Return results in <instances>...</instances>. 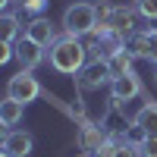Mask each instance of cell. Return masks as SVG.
<instances>
[{
	"mask_svg": "<svg viewBox=\"0 0 157 157\" xmlns=\"http://www.w3.org/2000/svg\"><path fill=\"white\" fill-rule=\"evenodd\" d=\"M47 63L50 69L60 72V75H78L88 66V47L82 44V38H72V35H60L47 50Z\"/></svg>",
	"mask_w": 157,
	"mask_h": 157,
	"instance_id": "1",
	"label": "cell"
},
{
	"mask_svg": "<svg viewBox=\"0 0 157 157\" xmlns=\"http://www.w3.org/2000/svg\"><path fill=\"white\" fill-rule=\"evenodd\" d=\"M98 25V3H85V0H78V3H69L63 10V22L60 29L63 35H72V38H88L94 32Z\"/></svg>",
	"mask_w": 157,
	"mask_h": 157,
	"instance_id": "2",
	"label": "cell"
},
{
	"mask_svg": "<svg viewBox=\"0 0 157 157\" xmlns=\"http://www.w3.org/2000/svg\"><path fill=\"white\" fill-rule=\"evenodd\" d=\"M75 78V91L78 94H88V91H101V88H110L113 82V72L107 66V60H88V66L72 75Z\"/></svg>",
	"mask_w": 157,
	"mask_h": 157,
	"instance_id": "3",
	"label": "cell"
},
{
	"mask_svg": "<svg viewBox=\"0 0 157 157\" xmlns=\"http://www.w3.org/2000/svg\"><path fill=\"white\" fill-rule=\"evenodd\" d=\"M44 94V88L41 82L32 75V69H19L16 75H10V82H6V98L13 101H22V104H32Z\"/></svg>",
	"mask_w": 157,
	"mask_h": 157,
	"instance_id": "4",
	"label": "cell"
},
{
	"mask_svg": "<svg viewBox=\"0 0 157 157\" xmlns=\"http://www.w3.org/2000/svg\"><path fill=\"white\" fill-rule=\"evenodd\" d=\"M126 50H129L135 60H148V63L157 66V29L132 32V35L126 38Z\"/></svg>",
	"mask_w": 157,
	"mask_h": 157,
	"instance_id": "5",
	"label": "cell"
},
{
	"mask_svg": "<svg viewBox=\"0 0 157 157\" xmlns=\"http://www.w3.org/2000/svg\"><path fill=\"white\" fill-rule=\"evenodd\" d=\"M16 60H19L22 69H32L35 72L41 63H47V47H41L38 41H32L29 35H22L16 41Z\"/></svg>",
	"mask_w": 157,
	"mask_h": 157,
	"instance_id": "6",
	"label": "cell"
},
{
	"mask_svg": "<svg viewBox=\"0 0 157 157\" xmlns=\"http://www.w3.org/2000/svg\"><path fill=\"white\" fill-rule=\"evenodd\" d=\"M32 148H35V138L25 129H10L0 138V154H6V157H29Z\"/></svg>",
	"mask_w": 157,
	"mask_h": 157,
	"instance_id": "7",
	"label": "cell"
},
{
	"mask_svg": "<svg viewBox=\"0 0 157 157\" xmlns=\"http://www.w3.org/2000/svg\"><path fill=\"white\" fill-rule=\"evenodd\" d=\"M104 141H107V129H104V123L88 120V123L78 126V148H82L85 154H94L98 157V151L104 148Z\"/></svg>",
	"mask_w": 157,
	"mask_h": 157,
	"instance_id": "8",
	"label": "cell"
},
{
	"mask_svg": "<svg viewBox=\"0 0 157 157\" xmlns=\"http://www.w3.org/2000/svg\"><path fill=\"white\" fill-rule=\"evenodd\" d=\"M138 94H145V85H141V78H138V72L132 69V72H126V75H116L113 82H110V98H116V101H132V98H138Z\"/></svg>",
	"mask_w": 157,
	"mask_h": 157,
	"instance_id": "9",
	"label": "cell"
},
{
	"mask_svg": "<svg viewBox=\"0 0 157 157\" xmlns=\"http://www.w3.org/2000/svg\"><path fill=\"white\" fill-rule=\"evenodd\" d=\"M25 35H29L32 41H38L41 47H50V44H54L57 38L63 35V29H57V25L50 22L47 16H35L29 25H25Z\"/></svg>",
	"mask_w": 157,
	"mask_h": 157,
	"instance_id": "10",
	"label": "cell"
},
{
	"mask_svg": "<svg viewBox=\"0 0 157 157\" xmlns=\"http://www.w3.org/2000/svg\"><path fill=\"white\" fill-rule=\"evenodd\" d=\"M25 116V104L22 101H13V98H3L0 101V126H3V132L10 129H16Z\"/></svg>",
	"mask_w": 157,
	"mask_h": 157,
	"instance_id": "11",
	"label": "cell"
},
{
	"mask_svg": "<svg viewBox=\"0 0 157 157\" xmlns=\"http://www.w3.org/2000/svg\"><path fill=\"white\" fill-rule=\"evenodd\" d=\"M110 32H116V35H123V38H129L135 32V13L129 10V6H113V19H110Z\"/></svg>",
	"mask_w": 157,
	"mask_h": 157,
	"instance_id": "12",
	"label": "cell"
},
{
	"mask_svg": "<svg viewBox=\"0 0 157 157\" xmlns=\"http://www.w3.org/2000/svg\"><path fill=\"white\" fill-rule=\"evenodd\" d=\"M22 35H25V25L19 22V16L16 13H3V16H0V41L16 44Z\"/></svg>",
	"mask_w": 157,
	"mask_h": 157,
	"instance_id": "13",
	"label": "cell"
},
{
	"mask_svg": "<svg viewBox=\"0 0 157 157\" xmlns=\"http://www.w3.org/2000/svg\"><path fill=\"white\" fill-rule=\"evenodd\" d=\"M132 123H138L148 135H157V101H145V104L135 110Z\"/></svg>",
	"mask_w": 157,
	"mask_h": 157,
	"instance_id": "14",
	"label": "cell"
},
{
	"mask_svg": "<svg viewBox=\"0 0 157 157\" xmlns=\"http://www.w3.org/2000/svg\"><path fill=\"white\" fill-rule=\"evenodd\" d=\"M132 63H135V57H132V54H129V50L123 47V50H116V54L107 60V66H110V72H113V78H116V75L132 72Z\"/></svg>",
	"mask_w": 157,
	"mask_h": 157,
	"instance_id": "15",
	"label": "cell"
},
{
	"mask_svg": "<svg viewBox=\"0 0 157 157\" xmlns=\"http://www.w3.org/2000/svg\"><path fill=\"white\" fill-rule=\"evenodd\" d=\"M135 10H138L145 19H154V22H157V0H135Z\"/></svg>",
	"mask_w": 157,
	"mask_h": 157,
	"instance_id": "16",
	"label": "cell"
},
{
	"mask_svg": "<svg viewBox=\"0 0 157 157\" xmlns=\"http://www.w3.org/2000/svg\"><path fill=\"white\" fill-rule=\"evenodd\" d=\"M47 6H50V0H29V3H22L25 16H44Z\"/></svg>",
	"mask_w": 157,
	"mask_h": 157,
	"instance_id": "17",
	"label": "cell"
},
{
	"mask_svg": "<svg viewBox=\"0 0 157 157\" xmlns=\"http://www.w3.org/2000/svg\"><path fill=\"white\" fill-rule=\"evenodd\" d=\"M138 154H141V157H157V135H148L145 145L138 148Z\"/></svg>",
	"mask_w": 157,
	"mask_h": 157,
	"instance_id": "18",
	"label": "cell"
},
{
	"mask_svg": "<svg viewBox=\"0 0 157 157\" xmlns=\"http://www.w3.org/2000/svg\"><path fill=\"white\" fill-rule=\"evenodd\" d=\"M75 157H94V154H85V151H82V154H75Z\"/></svg>",
	"mask_w": 157,
	"mask_h": 157,
	"instance_id": "19",
	"label": "cell"
},
{
	"mask_svg": "<svg viewBox=\"0 0 157 157\" xmlns=\"http://www.w3.org/2000/svg\"><path fill=\"white\" fill-rule=\"evenodd\" d=\"M16 3H19V6H22V3H29V0H16Z\"/></svg>",
	"mask_w": 157,
	"mask_h": 157,
	"instance_id": "20",
	"label": "cell"
},
{
	"mask_svg": "<svg viewBox=\"0 0 157 157\" xmlns=\"http://www.w3.org/2000/svg\"><path fill=\"white\" fill-rule=\"evenodd\" d=\"M154 85H157V72H154Z\"/></svg>",
	"mask_w": 157,
	"mask_h": 157,
	"instance_id": "21",
	"label": "cell"
},
{
	"mask_svg": "<svg viewBox=\"0 0 157 157\" xmlns=\"http://www.w3.org/2000/svg\"><path fill=\"white\" fill-rule=\"evenodd\" d=\"M0 157H6V154H0Z\"/></svg>",
	"mask_w": 157,
	"mask_h": 157,
	"instance_id": "22",
	"label": "cell"
}]
</instances>
